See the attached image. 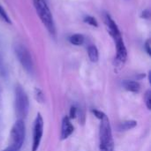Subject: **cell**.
Listing matches in <instances>:
<instances>
[{
    "label": "cell",
    "mask_w": 151,
    "mask_h": 151,
    "mask_svg": "<svg viewBox=\"0 0 151 151\" xmlns=\"http://www.w3.org/2000/svg\"><path fill=\"white\" fill-rule=\"evenodd\" d=\"M14 106L16 114L19 119L27 117L29 110V101L27 93L20 85H17L15 88Z\"/></svg>",
    "instance_id": "3957f363"
},
{
    "label": "cell",
    "mask_w": 151,
    "mask_h": 151,
    "mask_svg": "<svg viewBox=\"0 0 151 151\" xmlns=\"http://www.w3.org/2000/svg\"><path fill=\"white\" fill-rule=\"evenodd\" d=\"M84 21L88 24H89L90 26H93L95 27H98V23L96 21V19L94 18V17H91V16H86L84 18Z\"/></svg>",
    "instance_id": "2e32d148"
},
{
    "label": "cell",
    "mask_w": 151,
    "mask_h": 151,
    "mask_svg": "<svg viewBox=\"0 0 151 151\" xmlns=\"http://www.w3.org/2000/svg\"><path fill=\"white\" fill-rule=\"evenodd\" d=\"M149 16H150V12H149L148 10H146V11H144V12H142V18H144V19H149Z\"/></svg>",
    "instance_id": "7402d4cb"
},
{
    "label": "cell",
    "mask_w": 151,
    "mask_h": 151,
    "mask_svg": "<svg viewBox=\"0 0 151 151\" xmlns=\"http://www.w3.org/2000/svg\"><path fill=\"white\" fill-rule=\"evenodd\" d=\"M144 100H145V104H146V107L148 108V110H150L151 109V91L150 90H148L145 94V96H144Z\"/></svg>",
    "instance_id": "e0dca14e"
},
{
    "label": "cell",
    "mask_w": 151,
    "mask_h": 151,
    "mask_svg": "<svg viewBox=\"0 0 151 151\" xmlns=\"http://www.w3.org/2000/svg\"><path fill=\"white\" fill-rule=\"evenodd\" d=\"M33 2H34L35 8L42 22L43 23L47 30L50 32V34H51L52 35H55L56 27H55L53 17L46 1L45 0H33Z\"/></svg>",
    "instance_id": "7a4b0ae2"
},
{
    "label": "cell",
    "mask_w": 151,
    "mask_h": 151,
    "mask_svg": "<svg viewBox=\"0 0 151 151\" xmlns=\"http://www.w3.org/2000/svg\"><path fill=\"white\" fill-rule=\"evenodd\" d=\"M105 22H106L107 27H109L110 33H111V36L113 38L121 35H120V32L119 30V27L117 26V24L115 23V21L111 19V17L109 14H106L105 15Z\"/></svg>",
    "instance_id": "9c48e42d"
},
{
    "label": "cell",
    "mask_w": 151,
    "mask_h": 151,
    "mask_svg": "<svg viewBox=\"0 0 151 151\" xmlns=\"http://www.w3.org/2000/svg\"><path fill=\"white\" fill-rule=\"evenodd\" d=\"M145 50L148 53V55H151V50H150V41H147L146 43H145Z\"/></svg>",
    "instance_id": "44dd1931"
},
{
    "label": "cell",
    "mask_w": 151,
    "mask_h": 151,
    "mask_svg": "<svg viewBox=\"0 0 151 151\" xmlns=\"http://www.w3.org/2000/svg\"><path fill=\"white\" fill-rule=\"evenodd\" d=\"M122 85L127 90L134 92V93H137L140 90V84L137 81H134L126 80V81H124L122 82Z\"/></svg>",
    "instance_id": "30bf717a"
},
{
    "label": "cell",
    "mask_w": 151,
    "mask_h": 151,
    "mask_svg": "<svg viewBox=\"0 0 151 151\" xmlns=\"http://www.w3.org/2000/svg\"><path fill=\"white\" fill-rule=\"evenodd\" d=\"M5 73H6L5 66H4V64L3 58H2L1 55H0V74L4 76V75H5Z\"/></svg>",
    "instance_id": "ffe728a7"
},
{
    "label": "cell",
    "mask_w": 151,
    "mask_h": 151,
    "mask_svg": "<svg viewBox=\"0 0 151 151\" xmlns=\"http://www.w3.org/2000/svg\"><path fill=\"white\" fill-rule=\"evenodd\" d=\"M69 42L73 45H81L84 42V36L81 34H74L69 37Z\"/></svg>",
    "instance_id": "4fadbf2b"
},
{
    "label": "cell",
    "mask_w": 151,
    "mask_h": 151,
    "mask_svg": "<svg viewBox=\"0 0 151 151\" xmlns=\"http://www.w3.org/2000/svg\"><path fill=\"white\" fill-rule=\"evenodd\" d=\"M92 113H93L97 119H101V120H102L104 117H106V115H105L104 112H102L101 111H98V110H94V109H93V110H92Z\"/></svg>",
    "instance_id": "d6986e66"
},
{
    "label": "cell",
    "mask_w": 151,
    "mask_h": 151,
    "mask_svg": "<svg viewBox=\"0 0 151 151\" xmlns=\"http://www.w3.org/2000/svg\"><path fill=\"white\" fill-rule=\"evenodd\" d=\"M0 18H1L4 21H5L6 23H11V19H10V18H9L7 12H6L5 10L3 8V6H1V5H0Z\"/></svg>",
    "instance_id": "9a60e30c"
},
{
    "label": "cell",
    "mask_w": 151,
    "mask_h": 151,
    "mask_svg": "<svg viewBox=\"0 0 151 151\" xmlns=\"http://www.w3.org/2000/svg\"><path fill=\"white\" fill-rule=\"evenodd\" d=\"M137 126V122L135 120H127L121 122L119 126V130L120 131H127L130 129L134 128Z\"/></svg>",
    "instance_id": "7c38bea8"
},
{
    "label": "cell",
    "mask_w": 151,
    "mask_h": 151,
    "mask_svg": "<svg viewBox=\"0 0 151 151\" xmlns=\"http://www.w3.org/2000/svg\"><path fill=\"white\" fill-rule=\"evenodd\" d=\"M35 96L36 101H38L39 103L44 102V96H43V93L41 89H39V88L35 89Z\"/></svg>",
    "instance_id": "5bb4252c"
},
{
    "label": "cell",
    "mask_w": 151,
    "mask_h": 151,
    "mask_svg": "<svg viewBox=\"0 0 151 151\" xmlns=\"http://www.w3.org/2000/svg\"><path fill=\"white\" fill-rule=\"evenodd\" d=\"M88 58L90 59L91 62H97L98 59H99V52H98V50L96 46L94 45H91L88 47Z\"/></svg>",
    "instance_id": "8fae6325"
},
{
    "label": "cell",
    "mask_w": 151,
    "mask_h": 151,
    "mask_svg": "<svg viewBox=\"0 0 151 151\" xmlns=\"http://www.w3.org/2000/svg\"><path fill=\"white\" fill-rule=\"evenodd\" d=\"M78 115V109L75 107V106H72L71 109H70V117L69 119H75Z\"/></svg>",
    "instance_id": "ac0fdd59"
},
{
    "label": "cell",
    "mask_w": 151,
    "mask_h": 151,
    "mask_svg": "<svg viewBox=\"0 0 151 151\" xmlns=\"http://www.w3.org/2000/svg\"><path fill=\"white\" fill-rule=\"evenodd\" d=\"M14 52L16 57L18 58L19 63L23 66V68L28 73H33L34 72V64L30 52L21 43H16L14 45Z\"/></svg>",
    "instance_id": "5b68a950"
},
{
    "label": "cell",
    "mask_w": 151,
    "mask_h": 151,
    "mask_svg": "<svg viewBox=\"0 0 151 151\" xmlns=\"http://www.w3.org/2000/svg\"><path fill=\"white\" fill-rule=\"evenodd\" d=\"M43 134V119L40 113L37 114L35 125H34V134H33V145H32V151H36L38 150L41 140Z\"/></svg>",
    "instance_id": "8992f818"
},
{
    "label": "cell",
    "mask_w": 151,
    "mask_h": 151,
    "mask_svg": "<svg viewBox=\"0 0 151 151\" xmlns=\"http://www.w3.org/2000/svg\"><path fill=\"white\" fill-rule=\"evenodd\" d=\"M113 39L115 41V44L117 48V58L116 59L120 65H124L127 58V50L126 45L123 42L121 35L115 37Z\"/></svg>",
    "instance_id": "52a82bcc"
},
{
    "label": "cell",
    "mask_w": 151,
    "mask_h": 151,
    "mask_svg": "<svg viewBox=\"0 0 151 151\" xmlns=\"http://www.w3.org/2000/svg\"><path fill=\"white\" fill-rule=\"evenodd\" d=\"M25 134H26V128L23 120L22 119L17 120L14 123L11 131L12 143L9 146V148L14 151H20V149L25 140Z\"/></svg>",
    "instance_id": "277c9868"
},
{
    "label": "cell",
    "mask_w": 151,
    "mask_h": 151,
    "mask_svg": "<svg viewBox=\"0 0 151 151\" xmlns=\"http://www.w3.org/2000/svg\"><path fill=\"white\" fill-rule=\"evenodd\" d=\"M73 126L71 122V119L69 117H64L62 120V126H61V134H60V138L61 140H65L67 139L73 132Z\"/></svg>",
    "instance_id": "ba28073f"
},
{
    "label": "cell",
    "mask_w": 151,
    "mask_h": 151,
    "mask_svg": "<svg viewBox=\"0 0 151 151\" xmlns=\"http://www.w3.org/2000/svg\"><path fill=\"white\" fill-rule=\"evenodd\" d=\"M99 150L114 151V142L109 119L104 117L101 120L99 128Z\"/></svg>",
    "instance_id": "6da1fadb"
}]
</instances>
